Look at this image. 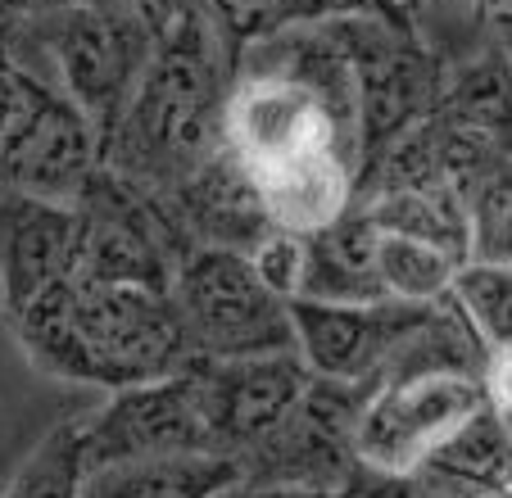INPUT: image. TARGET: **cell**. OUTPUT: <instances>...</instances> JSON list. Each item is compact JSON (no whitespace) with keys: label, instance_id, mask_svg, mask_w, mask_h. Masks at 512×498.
<instances>
[{"label":"cell","instance_id":"cell-1","mask_svg":"<svg viewBox=\"0 0 512 498\" xmlns=\"http://www.w3.org/2000/svg\"><path fill=\"white\" fill-rule=\"evenodd\" d=\"M218 23L200 0H182L159 28L118 127L105 136V168L141 186L173 191L223 150L227 59L218 50Z\"/></svg>","mask_w":512,"mask_h":498},{"label":"cell","instance_id":"cell-2","mask_svg":"<svg viewBox=\"0 0 512 498\" xmlns=\"http://www.w3.org/2000/svg\"><path fill=\"white\" fill-rule=\"evenodd\" d=\"M32 363L100 390L186 372L195 363L186 322L168 290L55 281L14 313Z\"/></svg>","mask_w":512,"mask_h":498},{"label":"cell","instance_id":"cell-3","mask_svg":"<svg viewBox=\"0 0 512 498\" xmlns=\"http://www.w3.org/2000/svg\"><path fill=\"white\" fill-rule=\"evenodd\" d=\"M0 37L32 73H41L91 118L105 145L155 55L159 23L136 5H68L0 19Z\"/></svg>","mask_w":512,"mask_h":498},{"label":"cell","instance_id":"cell-4","mask_svg":"<svg viewBox=\"0 0 512 498\" xmlns=\"http://www.w3.org/2000/svg\"><path fill=\"white\" fill-rule=\"evenodd\" d=\"M422 331L381 367V376L363 394L354 422L358 471L413 476L472 412L490 403L481 372H463V367L426 358Z\"/></svg>","mask_w":512,"mask_h":498},{"label":"cell","instance_id":"cell-5","mask_svg":"<svg viewBox=\"0 0 512 498\" xmlns=\"http://www.w3.org/2000/svg\"><path fill=\"white\" fill-rule=\"evenodd\" d=\"M100 163V132L0 37V191L73 200Z\"/></svg>","mask_w":512,"mask_h":498},{"label":"cell","instance_id":"cell-6","mask_svg":"<svg viewBox=\"0 0 512 498\" xmlns=\"http://www.w3.org/2000/svg\"><path fill=\"white\" fill-rule=\"evenodd\" d=\"M168 295L186 322L195 358H263L295 349L290 299L259 277L245 249H186Z\"/></svg>","mask_w":512,"mask_h":498},{"label":"cell","instance_id":"cell-7","mask_svg":"<svg viewBox=\"0 0 512 498\" xmlns=\"http://www.w3.org/2000/svg\"><path fill=\"white\" fill-rule=\"evenodd\" d=\"M223 145L250 177L318 150H336L349 168H358V150L331 105L309 82L286 73H250L227 96Z\"/></svg>","mask_w":512,"mask_h":498},{"label":"cell","instance_id":"cell-8","mask_svg":"<svg viewBox=\"0 0 512 498\" xmlns=\"http://www.w3.org/2000/svg\"><path fill=\"white\" fill-rule=\"evenodd\" d=\"M435 304H408V299H358V304H331V299H290V326H295V354L313 376L349 385H372L381 367L408 345L435 317Z\"/></svg>","mask_w":512,"mask_h":498},{"label":"cell","instance_id":"cell-9","mask_svg":"<svg viewBox=\"0 0 512 498\" xmlns=\"http://www.w3.org/2000/svg\"><path fill=\"white\" fill-rule=\"evenodd\" d=\"M195 394L209 449L241 462L300 403L309 367L295 349L263 358H195Z\"/></svg>","mask_w":512,"mask_h":498},{"label":"cell","instance_id":"cell-10","mask_svg":"<svg viewBox=\"0 0 512 498\" xmlns=\"http://www.w3.org/2000/svg\"><path fill=\"white\" fill-rule=\"evenodd\" d=\"M82 453H87V471L159 458V453H213L200 417L195 372L186 367L159 381L114 390L105 408L82 417Z\"/></svg>","mask_w":512,"mask_h":498},{"label":"cell","instance_id":"cell-11","mask_svg":"<svg viewBox=\"0 0 512 498\" xmlns=\"http://www.w3.org/2000/svg\"><path fill=\"white\" fill-rule=\"evenodd\" d=\"M78 209L23 191H0V290L10 317L23 304L73 277Z\"/></svg>","mask_w":512,"mask_h":498},{"label":"cell","instance_id":"cell-12","mask_svg":"<svg viewBox=\"0 0 512 498\" xmlns=\"http://www.w3.org/2000/svg\"><path fill=\"white\" fill-rule=\"evenodd\" d=\"M250 182L268 227L295 231V236H313V231L331 227L354 204V168L336 150L300 154V159L277 163Z\"/></svg>","mask_w":512,"mask_h":498},{"label":"cell","instance_id":"cell-13","mask_svg":"<svg viewBox=\"0 0 512 498\" xmlns=\"http://www.w3.org/2000/svg\"><path fill=\"white\" fill-rule=\"evenodd\" d=\"M435 498H512V431L485 403L413 471Z\"/></svg>","mask_w":512,"mask_h":498},{"label":"cell","instance_id":"cell-14","mask_svg":"<svg viewBox=\"0 0 512 498\" xmlns=\"http://www.w3.org/2000/svg\"><path fill=\"white\" fill-rule=\"evenodd\" d=\"M377 222L363 204H349L331 227L304 236V277L295 299H331V304H358V299H386L377 281Z\"/></svg>","mask_w":512,"mask_h":498},{"label":"cell","instance_id":"cell-15","mask_svg":"<svg viewBox=\"0 0 512 498\" xmlns=\"http://www.w3.org/2000/svg\"><path fill=\"white\" fill-rule=\"evenodd\" d=\"M236 480L241 462L227 453H159L87 471L82 498H218Z\"/></svg>","mask_w":512,"mask_h":498},{"label":"cell","instance_id":"cell-16","mask_svg":"<svg viewBox=\"0 0 512 498\" xmlns=\"http://www.w3.org/2000/svg\"><path fill=\"white\" fill-rule=\"evenodd\" d=\"M372 263H377V281L386 290V299H408V304L445 299L449 286H454V272L463 268L440 245H426V240L381 231V227H377V254H372Z\"/></svg>","mask_w":512,"mask_h":498},{"label":"cell","instance_id":"cell-17","mask_svg":"<svg viewBox=\"0 0 512 498\" xmlns=\"http://www.w3.org/2000/svg\"><path fill=\"white\" fill-rule=\"evenodd\" d=\"M449 295L490 354L512 349V263L467 259L454 272Z\"/></svg>","mask_w":512,"mask_h":498},{"label":"cell","instance_id":"cell-18","mask_svg":"<svg viewBox=\"0 0 512 498\" xmlns=\"http://www.w3.org/2000/svg\"><path fill=\"white\" fill-rule=\"evenodd\" d=\"M87 453H82V417L59 422L37 449L23 458L0 498H82Z\"/></svg>","mask_w":512,"mask_h":498},{"label":"cell","instance_id":"cell-19","mask_svg":"<svg viewBox=\"0 0 512 498\" xmlns=\"http://www.w3.org/2000/svg\"><path fill=\"white\" fill-rule=\"evenodd\" d=\"M472 259L512 263V163H499L472 186H463Z\"/></svg>","mask_w":512,"mask_h":498},{"label":"cell","instance_id":"cell-20","mask_svg":"<svg viewBox=\"0 0 512 498\" xmlns=\"http://www.w3.org/2000/svg\"><path fill=\"white\" fill-rule=\"evenodd\" d=\"M250 263L281 299H295L300 295V277H304V236L268 227L259 236V245L250 249Z\"/></svg>","mask_w":512,"mask_h":498},{"label":"cell","instance_id":"cell-21","mask_svg":"<svg viewBox=\"0 0 512 498\" xmlns=\"http://www.w3.org/2000/svg\"><path fill=\"white\" fill-rule=\"evenodd\" d=\"M204 10L223 37H232V46H250L272 23V0H204Z\"/></svg>","mask_w":512,"mask_h":498},{"label":"cell","instance_id":"cell-22","mask_svg":"<svg viewBox=\"0 0 512 498\" xmlns=\"http://www.w3.org/2000/svg\"><path fill=\"white\" fill-rule=\"evenodd\" d=\"M368 0H272V23H322V19H345V14H363Z\"/></svg>","mask_w":512,"mask_h":498},{"label":"cell","instance_id":"cell-23","mask_svg":"<svg viewBox=\"0 0 512 498\" xmlns=\"http://www.w3.org/2000/svg\"><path fill=\"white\" fill-rule=\"evenodd\" d=\"M349 498H435L417 476H377V471H358Z\"/></svg>","mask_w":512,"mask_h":498},{"label":"cell","instance_id":"cell-24","mask_svg":"<svg viewBox=\"0 0 512 498\" xmlns=\"http://www.w3.org/2000/svg\"><path fill=\"white\" fill-rule=\"evenodd\" d=\"M218 498H349L345 489H318V485H268V480H236Z\"/></svg>","mask_w":512,"mask_h":498},{"label":"cell","instance_id":"cell-25","mask_svg":"<svg viewBox=\"0 0 512 498\" xmlns=\"http://www.w3.org/2000/svg\"><path fill=\"white\" fill-rule=\"evenodd\" d=\"M68 5H136V10H150V14H155V0H0V19H14V14L68 10Z\"/></svg>","mask_w":512,"mask_h":498},{"label":"cell","instance_id":"cell-26","mask_svg":"<svg viewBox=\"0 0 512 498\" xmlns=\"http://www.w3.org/2000/svg\"><path fill=\"white\" fill-rule=\"evenodd\" d=\"M503 422H508V431H512V412H503Z\"/></svg>","mask_w":512,"mask_h":498}]
</instances>
